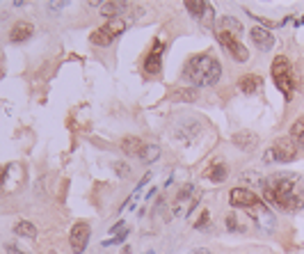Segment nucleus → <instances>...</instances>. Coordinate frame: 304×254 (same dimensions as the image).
<instances>
[{"label": "nucleus", "instance_id": "f257e3e1", "mask_svg": "<svg viewBox=\"0 0 304 254\" xmlns=\"http://www.w3.org/2000/svg\"><path fill=\"white\" fill-rule=\"evenodd\" d=\"M263 197L270 206L286 213H298L304 208V179L291 172H277L261 181Z\"/></svg>", "mask_w": 304, "mask_h": 254}, {"label": "nucleus", "instance_id": "f03ea898", "mask_svg": "<svg viewBox=\"0 0 304 254\" xmlns=\"http://www.w3.org/2000/svg\"><path fill=\"white\" fill-rule=\"evenodd\" d=\"M183 78L190 80L195 87H213L222 78V64L220 60L210 53H197L188 58L183 64Z\"/></svg>", "mask_w": 304, "mask_h": 254}, {"label": "nucleus", "instance_id": "7ed1b4c3", "mask_svg": "<svg viewBox=\"0 0 304 254\" xmlns=\"http://www.w3.org/2000/svg\"><path fill=\"white\" fill-rule=\"evenodd\" d=\"M270 76H272L274 87L284 94V99L293 101L298 85H295V76H293V64H291V60H288L286 55H277V58L272 60V64H270Z\"/></svg>", "mask_w": 304, "mask_h": 254}, {"label": "nucleus", "instance_id": "20e7f679", "mask_svg": "<svg viewBox=\"0 0 304 254\" xmlns=\"http://www.w3.org/2000/svg\"><path fill=\"white\" fill-rule=\"evenodd\" d=\"M126 32V21L124 18H114V21H107L101 28H96L92 32L90 42L96 44V46H110L112 42H117L121 35Z\"/></svg>", "mask_w": 304, "mask_h": 254}, {"label": "nucleus", "instance_id": "39448f33", "mask_svg": "<svg viewBox=\"0 0 304 254\" xmlns=\"http://www.w3.org/2000/svg\"><path fill=\"white\" fill-rule=\"evenodd\" d=\"M215 39H217V44H220L236 62H247V60H250V51L240 44L238 37L229 35V32H224V30H217V32H215Z\"/></svg>", "mask_w": 304, "mask_h": 254}, {"label": "nucleus", "instance_id": "423d86ee", "mask_svg": "<svg viewBox=\"0 0 304 254\" xmlns=\"http://www.w3.org/2000/svg\"><path fill=\"white\" fill-rule=\"evenodd\" d=\"M162 55H165V42L160 37H155L151 42V48L144 58V73L147 76H158L162 69Z\"/></svg>", "mask_w": 304, "mask_h": 254}, {"label": "nucleus", "instance_id": "0eeeda50", "mask_svg": "<svg viewBox=\"0 0 304 254\" xmlns=\"http://www.w3.org/2000/svg\"><path fill=\"white\" fill-rule=\"evenodd\" d=\"M268 151L272 156V160H277V163H291V160L298 158V144L291 137H277Z\"/></svg>", "mask_w": 304, "mask_h": 254}, {"label": "nucleus", "instance_id": "6e6552de", "mask_svg": "<svg viewBox=\"0 0 304 254\" xmlns=\"http://www.w3.org/2000/svg\"><path fill=\"white\" fill-rule=\"evenodd\" d=\"M250 218L254 220L258 229L265 231V234H272V231L277 229V215L265 206V201H261V204H256L254 208H250Z\"/></svg>", "mask_w": 304, "mask_h": 254}, {"label": "nucleus", "instance_id": "1a4fd4ad", "mask_svg": "<svg viewBox=\"0 0 304 254\" xmlns=\"http://www.w3.org/2000/svg\"><path fill=\"white\" fill-rule=\"evenodd\" d=\"M261 201H263L261 197L250 188H231V192H229V204L233 208H247L250 211V208H254Z\"/></svg>", "mask_w": 304, "mask_h": 254}, {"label": "nucleus", "instance_id": "9d476101", "mask_svg": "<svg viewBox=\"0 0 304 254\" xmlns=\"http://www.w3.org/2000/svg\"><path fill=\"white\" fill-rule=\"evenodd\" d=\"M90 234H92V229H90V225L87 222H76V225L71 227V234H69V243H71V250H73V254H83L85 252V248H87V243H90Z\"/></svg>", "mask_w": 304, "mask_h": 254}, {"label": "nucleus", "instance_id": "9b49d317", "mask_svg": "<svg viewBox=\"0 0 304 254\" xmlns=\"http://www.w3.org/2000/svg\"><path fill=\"white\" fill-rule=\"evenodd\" d=\"M250 39H252V44L261 51V53H268V51H272V48H274L272 30L263 28V25H254V28L250 30Z\"/></svg>", "mask_w": 304, "mask_h": 254}, {"label": "nucleus", "instance_id": "f8f14e48", "mask_svg": "<svg viewBox=\"0 0 304 254\" xmlns=\"http://www.w3.org/2000/svg\"><path fill=\"white\" fill-rule=\"evenodd\" d=\"M185 9H188V14L192 18L202 21L203 25H213V7L208 2H203V0H188Z\"/></svg>", "mask_w": 304, "mask_h": 254}, {"label": "nucleus", "instance_id": "ddd939ff", "mask_svg": "<svg viewBox=\"0 0 304 254\" xmlns=\"http://www.w3.org/2000/svg\"><path fill=\"white\" fill-rule=\"evenodd\" d=\"M128 9H131V5L124 2V0H110V2H101V5H99V14H101L103 18H107V21L121 18V14H126Z\"/></svg>", "mask_w": 304, "mask_h": 254}, {"label": "nucleus", "instance_id": "4468645a", "mask_svg": "<svg viewBox=\"0 0 304 254\" xmlns=\"http://www.w3.org/2000/svg\"><path fill=\"white\" fill-rule=\"evenodd\" d=\"M32 35H35V25L28 23V21H18V23H14L12 30H9V42L23 44V42H28Z\"/></svg>", "mask_w": 304, "mask_h": 254}, {"label": "nucleus", "instance_id": "2eb2a0df", "mask_svg": "<svg viewBox=\"0 0 304 254\" xmlns=\"http://www.w3.org/2000/svg\"><path fill=\"white\" fill-rule=\"evenodd\" d=\"M227 165L222 163V158H215L213 163L208 165V170L203 172V179H208V181H213V184H222V181H227Z\"/></svg>", "mask_w": 304, "mask_h": 254}, {"label": "nucleus", "instance_id": "dca6fc26", "mask_svg": "<svg viewBox=\"0 0 304 254\" xmlns=\"http://www.w3.org/2000/svg\"><path fill=\"white\" fill-rule=\"evenodd\" d=\"M231 142L238 149H243V151H252V149L258 144V135L252 133V130H238V133H233Z\"/></svg>", "mask_w": 304, "mask_h": 254}, {"label": "nucleus", "instance_id": "f3484780", "mask_svg": "<svg viewBox=\"0 0 304 254\" xmlns=\"http://www.w3.org/2000/svg\"><path fill=\"white\" fill-rule=\"evenodd\" d=\"M263 87V78L258 73H245L243 78H238V89L243 94H256Z\"/></svg>", "mask_w": 304, "mask_h": 254}, {"label": "nucleus", "instance_id": "a211bd4d", "mask_svg": "<svg viewBox=\"0 0 304 254\" xmlns=\"http://www.w3.org/2000/svg\"><path fill=\"white\" fill-rule=\"evenodd\" d=\"M144 144H147V142H142L140 137H135V135H128V137H124V140L119 142L121 151H124L126 156H140V151L144 149Z\"/></svg>", "mask_w": 304, "mask_h": 254}, {"label": "nucleus", "instance_id": "6ab92c4d", "mask_svg": "<svg viewBox=\"0 0 304 254\" xmlns=\"http://www.w3.org/2000/svg\"><path fill=\"white\" fill-rule=\"evenodd\" d=\"M220 30H224V32H229V35H233V37H240V32H243V23H240L238 18H233V16H222L220 18Z\"/></svg>", "mask_w": 304, "mask_h": 254}, {"label": "nucleus", "instance_id": "aec40b11", "mask_svg": "<svg viewBox=\"0 0 304 254\" xmlns=\"http://www.w3.org/2000/svg\"><path fill=\"white\" fill-rule=\"evenodd\" d=\"M288 137H291V140L295 142L298 147H302V149H304V115H302V117H298L295 122H293Z\"/></svg>", "mask_w": 304, "mask_h": 254}, {"label": "nucleus", "instance_id": "412c9836", "mask_svg": "<svg viewBox=\"0 0 304 254\" xmlns=\"http://www.w3.org/2000/svg\"><path fill=\"white\" fill-rule=\"evenodd\" d=\"M137 158L142 160L144 165H151V163H155V160L160 158V147L158 144H144V149L140 151Z\"/></svg>", "mask_w": 304, "mask_h": 254}, {"label": "nucleus", "instance_id": "4be33fe9", "mask_svg": "<svg viewBox=\"0 0 304 254\" xmlns=\"http://www.w3.org/2000/svg\"><path fill=\"white\" fill-rule=\"evenodd\" d=\"M14 234L16 236H23V238H35L37 236V227L28 220H18L16 225H14Z\"/></svg>", "mask_w": 304, "mask_h": 254}, {"label": "nucleus", "instance_id": "5701e85b", "mask_svg": "<svg viewBox=\"0 0 304 254\" xmlns=\"http://www.w3.org/2000/svg\"><path fill=\"white\" fill-rule=\"evenodd\" d=\"M112 170L117 172V177H119V179H128V177H131V165H128L126 160H114Z\"/></svg>", "mask_w": 304, "mask_h": 254}, {"label": "nucleus", "instance_id": "b1692460", "mask_svg": "<svg viewBox=\"0 0 304 254\" xmlns=\"http://www.w3.org/2000/svg\"><path fill=\"white\" fill-rule=\"evenodd\" d=\"M192 192H195V186H192V184H185L183 188L179 190V195H176V211H179V206H181V204H183V201H188V199H190V195H192Z\"/></svg>", "mask_w": 304, "mask_h": 254}, {"label": "nucleus", "instance_id": "393cba45", "mask_svg": "<svg viewBox=\"0 0 304 254\" xmlns=\"http://www.w3.org/2000/svg\"><path fill=\"white\" fill-rule=\"evenodd\" d=\"M208 222H210V211H206V208H203L202 213H199V218L195 220V229H206V227H208Z\"/></svg>", "mask_w": 304, "mask_h": 254}, {"label": "nucleus", "instance_id": "a878e982", "mask_svg": "<svg viewBox=\"0 0 304 254\" xmlns=\"http://www.w3.org/2000/svg\"><path fill=\"white\" fill-rule=\"evenodd\" d=\"M126 238H128V229H124L121 234H117V236H112V238H105V241L101 243L103 248H110V245H119V243H124Z\"/></svg>", "mask_w": 304, "mask_h": 254}, {"label": "nucleus", "instance_id": "bb28decb", "mask_svg": "<svg viewBox=\"0 0 304 254\" xmlns=\"http://www.w3.org/2000/svg\"><path fill=\"white\" fill-rule=\"evenodd\" d=\"M227 229L231 231V234H236L238 229H243V227H240V220H238V215H236V213H229V215H227Z\"/></svg>", "mask_w": 304, "mask_h": 254}, {"label": "nucleus", "instance_id": "cd10ccee", "mask_svg": "<svg viewBox=\"0 0 304 254\" xmlns=\"http://www.w3.org/2000/svg\"><path fill=\"white\" fill-rule=\"evenodd\" d=\"M66 5H69L66 0H60V2H46V7L51 9V12H60V9H64Z\"/></svg>", "mask_w": 304, "mask_h": 254}, {"label": "nucleus", "instance_id": "c85d7f7f", "mask_svg": "<svg viewBox=\"0 0 304 254\" xmlns=\"http://www.w3.org/2000/svg\"><path fill=\"white\" fill-rule=\"evenodd\" d=\"M5 252L7 254H30V252H25V250H21L18 245H12V243H9V245H5Z\"/></svg>", "mask_w": 304, "mask_h": 254}, {"label": "nucleus", "instance_id": "c756f323", "mask_svg": "<svg viewBox=\"0 0 304 254\" xmlns=\"http://www.w3.org/2000/svg\"><path fill=\"white\" fill-rule=\"evenodd\" d=\"M12 170V165H2L0 167V188H2V184H5V177H7V172Z\"/></svg>", "mask_w": 304, "mask_h": 254}, {"label": "nucleus", "instance_id": "7c9ffc66", "mask_svg": "<svg viewBox=\"0 0 304 254\" xmlns=\"http://www.w3.org/2000/svg\"><path fill=\"white\" fill-rule=\"evenodd\" d=\"M149 181H151V172H147V174H144V177H142V181H140V184H137V188H135V190H142L144 186L149 184Z\"/></svg>", "mask_w": 304, "mask_h": 254}, {"label": "nucleus", "instance_id": "2f4dec72", "mask_svg": "<svg viewBox=\"0 0 304 254\" xmlns=\"http://www.w3.org/2000/svg\"><path fill=\"white\" fill-rule=\"evenodd\" d=\"M124 227H126V222H124V220H119L117 225H112V227H110V234H117V231H124Z\"/></svg>", "mask_w": 304, "mask_h": 254}, {"label": "nucleus", "instance_id": "473e14b6", "mask_svg": "<svg viewBox=\"0 0 304 254\" xmlns=\"http://www.w3.org/2000/svg\"><path fill=\"white\" fill-rule=\"evenodd\" d=\"M190 254H213V252H210L208 248H195Z\"/></svg>", "mask_w": 304, "mask_h": 254}, {"label": "nucleus", "instance_id": "72a5a7b5", "mask_svg": "<svg viewBox=\"0 0 304 254\" xmlns=\"http://www.w3.org/2000/svg\"><path fill=\"white\" fill-rule=\"evenodd\" d=\"M147 254H153V252H147Z\"/></svg>", "mask_w": 304, "mask_h": 254}]
</instances>
